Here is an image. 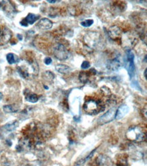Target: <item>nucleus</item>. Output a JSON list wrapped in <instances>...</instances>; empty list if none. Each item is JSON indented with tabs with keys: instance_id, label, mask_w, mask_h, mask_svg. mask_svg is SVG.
I'll return each mask as SVG.
<instances>
[{
	"instance_id": "27",
	"label": "nucleus",
	"mask_w": 147,
	"mask_h": 166,
	"mask_svg": "<svg viewBox=\"0 0 147 166\" xmlns=\"http://www.w3.org/2000/svg\"><path fill=\"white\" fill-rule=\"evenodd\" d=\"M84 163H85L84 159L83 160H81L80 161H79V162L76 165H74V166H82V165L84 164Z\"/></svg>"
},
{
	"instance_id": "18",
	"label": "nucleus",
	"mask_w": 147,
	"mask_h": 166,
	"mask_svg": "<svg viewBox=\"0 0 147 166\" xmlns=\"http://www.w3.org/2000/svg\"><path fill=\"white\" fill-rule=\"evenodd\" d=\"M3 110L6 113H14V112H16L18 111L17 109L12 105L4 106Z\"/></svg>"
},
{
	"instance_id": "19",
	"label": "nucleus",
	"mask_w": 147,
	"mask_h": 166,
	"mask_svg": "<svg viewBox=\"0 0 147 166\" xmlns=\"http://www.w3.org/2000/svg\"><path fill=\"white\" fill-rule=\"evenodd\" d=\"M117 165L118 166H125V165H128V163H127V158L125 157V156H120V157L117 159Z\"/></svg>"
},
{
	"instance_id": "31",
	"label": "nucleus",
	"mask_w": 147,
	"mask_h": 166,
	"mask_svg": "<svg viewBox=\"0 0 147 166\" xmlns=\"http://www.w3.org/2000/svg\"><path fill=\"white\" fill-rule=\"evenodd\" d=\"M48 2H49V3H51V4H53V3H55V2H57V1H51V0H49V1H47Z\"/></svg>"
},
{
	"instance_id": "3",
	"label": "nucleus",
	"mask_w": 147,
	"mask_h": 166,
	"mask_svg": "<svg viewBox=\"0 0 147 166\" xmlns=\"http://www.w3.org/2000/svg\"><path fill=\"white\" fill-rule=\"evenodd\" d=\"M126 61H125V68L129 74L130 79H132L135 75L136 67L134 64V54L130 50H128L126 54Z\"/></svg>"
},
{
	"instance_id": "32",
	"label": "nucleus",
	"mask_w": 147,
	"mask_h": 166,
	"mask_svg": "<svg viewBox=\"0 0 147 166\" xmlns=\"http://www.w3.org/2000/svg\"><path fill=\"white\" fill-rule=\"evenodd\" d=\"M145 140L147 142V133L145 134Z\"/></svg>"
},
{
	"instance_id": "13",
	"label": "nucleus",
	"mask_w": 147,
	"mask_h": 166,
	"mask_svg": "<svg viewBox=\"0 0 147 166\" xmlns=\"http://www.w3.org/2000/svg\"><path fill=\"white\" fill-rule=\"evenodd\" d=\"M129 108L127 105H123L120 106L117 110V112H116L115 118L117 119H121L125 115H127L129 112Z\"/></svg>"
},
{
	"instance_id": "7",
	"label": "nucleus",
	"mask_w": 147,
	"mask_h": 166,
	"mask_svg": "<svg viewBox=\"0 0 147 166\" xmlns=\"http://www.w3.org/2000/svg\"><path fill=\"white\" fill-rule=\"evenodd\" d=\"M96 166H114L112 159L105 155H99L96 159Z\"/></svg>"
},
{
	"instance_id": "9",
	"label": "nucleus",
	"mask_w": 147,
	"mask_h": 166,
	"mask_svg": "<svg viewBox=\"0 0 147 166\" xmlns=\"http://www.w3.org/2000/svg\"><path fill=\"white\" fill-rule=\"evenodd\" d=\"M40 18L39 15H35L33 13H29L27 16L20 22V24L24 27H27L28 25H33Z\"/></svg>"
},
{
	"instance_id": "22",
	"label": "nucleus",
	"mask_w": 147,
	"mask_h": 166,
	"mask_svg": "<svg viewBox=\"0 0 147 166\" xmlns=\"http://www.w3.org/2000/svg\"><path fill=\"white\" fill-rule=\"evenodd\" d=\"M44 76L45 77V79L53 80V79H54V76L53 73L51 72H50V71H46V72H45L44 73Z\"/></svg>"
},
{
	"instance_id": "34",
	"label": "nucleus",
	"mask_w": 147,
	"mask_h": 166,
	"mask_svg": "<svg viewBox=\"0 0 147 166\" xmlns=\"http://www.w3.org/2000/svg\"><path fill=\"white\" fill-rule=\"evenodd\" d=\"M1 29H0V37H1Z\"/></svg>"
},
{
	"instance_id": "29",
	"label": "nucleus",
	"mask_w": 147,
	"mask_h": 166,
	"mask_svg": "<svg viewBox=\"0 0 147 166\" xmlns=\"http://www.w3.org/2000/svg\"><path fill=\"white\" fill-rule=\"evenodd\" d=\"M143 61L144 63H147V54L145 57H144V58L143 59Z\"/></svg>"
},
{
	"instance_id": "35",
	"label": "nucleus",
	"mask_w": 147,
	"mask_h": 166,
	"mask_svg": "<svg viewBox=\"0 0 147 166\" xmlns=\"http://www.w3.org/2000/svg\"><path fill=\"white\" fill-rule=\"evenodd\" d=\"M125 166H129V165H125Z\"/></svg>"
},
{
	"instance_id": "24",
	"label": "nucleus",
	"mask_w": 147,
	"mask_h": 166,
	"mask_svg": "<svg viewBox=\"0 0 147 166\" xmlns=\"http://www.w3.org/2000/svg\"><path fill=\"white\" fill-rule=\"evenodd\" d=\"M90 66H91V64H90V63L89 62V61H83V62L82 63V65H81V68L82 69H84V70H85V69H88L90 68Z\"/></svg>"
},
{
	"instance_id": "1",
	"label": "nucleus",
	"mask_w": 147,
	"mask_h": 166,
	"mask_svg": "<svg viewBox=\"0 0 147 166\" xmlns=\"http://www.w3.org/2000/svg\"><path fill=\"white\" fill-rule=\"evenodd\" d=\"M104 106L100 101L96 99H88L85 101L83 105V110L85 112L90 115H94L104 110Z\"/></svg>"
},
{
	"instance_id": "12",
	"label": "nucleus",
	"mask_w": 147,
	"mask_h": 166,
	"mask_svg": "<svg viewBox=\"0 0 147 166\" xmlns=\"http://www.w3.org/2000/svg\"><path fill=\"white\" fill-rule=\"evenodd\" d=\"M121 65V62L119 59L118 58H115L111 59L108 61L107 64V68L108 70L112 71H117L118 70L120 66Z\"/></svg>"
},
{
	"instance_id": "17",
	"label": "nucleus",
	"mask_w": 147,
	"mask_h": 166,
	"mask_svg": "<svg viewBox=\"0 0 147 166\" xmlns=\"http://www.w3.org/2000/svg\"><path fill=\"white\" fill-rule=\"evenodd\" d=\"M25 99L29 102L32 103H36L39 99L38 95H37L36 94L29 93L25 95Z\"/></svg>"
},
{
	"instance_id": "8",
	"label": "nucleus",
	"mask_w": 147,
	"mask_h": 166,
	"mask_svg": "<svg viewBox=\"0 0 147 166\" xmlns=\"http://www.w3.org/2000/svg\"><path fill=\"white\" fill-rule=\"evenodd\" d=\"M12 32L7 27H4L1 32V37H0V44H6L10 41L12 38Z\"/></svg>"
},
{
	"instance_id": "33",
	"label": "nucleus",
	"mask_w": 147,
	"mask_h": 166,
	"mask_svg": "<svg viewBox=\"0 0 147 166\" xmlns=\"http://www.w3.org/2000/svg\"><path fill=\"white\" fill-rule=\"evenodd\" d=\"M2 6H3V4H2V3H0V8H1V7H2Z\"/></svg>"
},
{
	"instance_id": "15",
	"label": "nucleus",
	"mask_w": 147,
	"mask_h": 166,
	"mask_svg": "<svg viewBox=\"0 0 147 166\" xmlns=\"http://www.w3.org/2000/svg\"><path fill=\"white\" fill-rule=\"evenodd\" d=\"M6 59L9 64H15L19 63L20 58L14 53H8L6 55Z\"/></svg>"
},
{
	"instance_id": "11",
	"label": "nucleus",
	"mask_w": 147,
	"mask_h": 166,
	"mask_svg": "<svg viewBox=\"0 0 147 166\" xmlns=\"http://www.w3.org/2000/svg\"><path fill=\"white\" fill-rule=\"evenodd\" d=\"M108 34L111 39L115 40L121 37V31L120 28L117 27V26H112V27L109 28Z\"/></svg>"
},
{
	"instance_id": "4",
	"label": "nucleus",
	"mask_w": 147,
	"mask_h": 166,
	"mask_svg": "<svg viewBox=\"0 0 147 166\" xmlns=\"http://www.w3.org/2000/svg\"><path fill=\"white\" fill-rule=\"evenodd\" d=\"M54 55L60 61H64L68 59L70 55V53L64 45L61 44H57L54 48Z\"/></svg>"
},
{
	"instance_id": "10",
	"label": "nucleus",
	"mask_w": 147,
	"mask_h": 166,
	"mask_svg": "<svg viewBox=\"0 0 147 166\" xmlns=\"http://www.w3.org/2000/svg\"><path fill=\"white\" fill-rule=\"evenodd\" d=\"M53 22L51 20L46 18H43L38 21L37 26L40 29L48 30L51 29L52 27H53Z\"/></svg>"
},
{
	"instance_id": "5",
	"label": "nucleus",
	"mask_w": 147,
	"mask_h": 166,
	"mask_svg": "<svg viewBox=\"0 0 147 166\" xmlns=\"http://www.w3.org/2000/svg\"><path fill=\"white\" fill-rule=\"evenodd\" d=\"M84 40L89 47H95L99 41V35L95 32H90L85 35Z\"/></svg>"
},
{
	"instance_id": "16",
	"label": "nucleus",
	"mask_w": 147,
	"mask_h": 166,
	"mask_svg": "<svg viewBox=\"0 0 147 166\" xmlns=\"http://www.w3.org/2000/svg\"><path fill=\"white\" fill-rule=\"evenodd\" d=\"M56 70L59 73H68L70 72L71 69L69 66L66 65H63V64H59V65H56Z\"/></svg>"
},
{
	"instance_id": "14",
	"label": "nucleus",
	"mask_w": 147,
	"mask_h": 166,
	"mask_svg": "<svg viewBox=\"0 0 147 166\" xmlns=\"http://www.w3.org/2000/svg\"><path fill=\"white\" fill-rule=\"evenodd\" d=\"M18 125H19V123H18V120H15L6 123V124L3 127V128L6 131L10 132V131H15L16 128L18 127Z\"/></svg>"
},
{
	"instance_id": "25",
	"label": "nucleus",
	"mask_w": 147,
	"mask_h": 166,
	"mask_svg": "<svg viewBox=\"0 0 147 166\" xmlns=\"http://www.w3.org/2000/svg\"><path fill=\"white\" fill-rule=\"evenodd\" d=\"M52 61H52V59L51 57H46L44 59V62L45 64H46V65H50V64H51Z\"/></svg>"
},
{
	"instance_id": "30",
	"label": "nucleus",
	"mask_w": 147,
	"mask_h": 166,
	"mask_svg": "<svg viewBox=\"0 0 147 166\" xmlns=\"http://www.w3.org/2000/svg\"><path fill=\"white\" fill-rule=\"evenodd\" d=\"M2 98H3V94H2V93L0 92V101L1 100Z\"/></svg>"
},
{
	"instance_id": "28",
	"label": "nucleus",
	"mask_w": 147,
	"mask_h": 166,
	"mask_svg": "<svg viewBox=\"0 0 147 166\" xmlns=\"http://www.w3.org/2000/svg\"><path fill=\"white\" fill-rule=\"evenodd\" d=\"M144 76H145L146 79L147 80V68L146 69L145 71H144Z\"/></svg>"
},
{
	"instance_id": "20",
	"label": "nucleus",
	"mask_w": 147,
	"mask_h": 166,
	"mask_svg": "<svg viewBox=\"0 0 147 166\" xmlns=\"http://www.w3.org/2000/svg\"><path fill=\"white\" fill-rule=\"evenodd\" d=\"M88 72H81L80 73L79 75V79L80 81L83 83H86L89 80V76L88 74Z\"/></svg>"
},
{
	"instance_id": "2",
	"label": "nucleus",
	"mask_w": 147,
	"mask_h": 166,
	"mask_svg": "<svg viewBox=\"0 0 147 166\" xmlns=\"http://www.w3.org/2000/svg\"><path fill=\"white\" fill-rule=\"evenodd\" d=\"M126 137L130 141L141 142L145 140V134L141 128L138 127H131L126 133Z\"/></svg>"
},
{
	"instance_id": "23",
	"label": "nucleus",
	"mask_w": 147,
	"mask_h": 166,
	"mask_svg": "<svg viewBox=\"0 0 147 166\" xmlns=\"http://www.w3.org/2000/svg\"><path fill=\"white\" fill-rule=\"evenodd\" d=\"M131 86L133 88L139 90V91H141V87H140V85L138 84V83H137V81H133L131 84Z\"/></svg>"
},
{
	"instance_id": "21",
	"label": "nucleus",
	"mask_w": 147,
	"mask_h": 166,
	"mask_svg": "<svg viewBox=\"0 0 147 166\" xmlns=\"http://www.w3.org/2000/svg\"><path fill=\"white\" fill-rule=\"evenodd\" d=\"M93 23H94V21L93 19H87V20L82 21V22L80 23V25H81L82 27H90V26H91L92 25H93Z\"/></svg>"
},
{
	"instance_id": "26",
	"label": "nucleus",
	"mask_w": 147,
	"mask_h": 166,
	"mask_svg": "<svg viewBox=\"0 0 147 166\" xmlns=\"http://www.w3.org/2000/svg\"><path fill=\"white\" fill-rule=\"evenodd\" d=\"M142 112H143V115L144 117H145L146 118H147V107L144 108L143 111H142Z\"/></svg>"
},
{
	"instance_id": "6",
	"label": "nucleus",
	"mask_w": 147,
	"mask_h": 166,
	"mask_svg": "<svg viewBox=\"0 0 147 166\" xmlns=\"http://www.w3.org/2000/svg\"><path fill=\"white\" fill-rule=\"evenodd\" d=\"M116 112H117V110H115V108L110 109L108 112L104 114V115L99 118V122L101 123V124H106V123H108L112 121L115 118Z\"/></svg>"
}]
</instances>
